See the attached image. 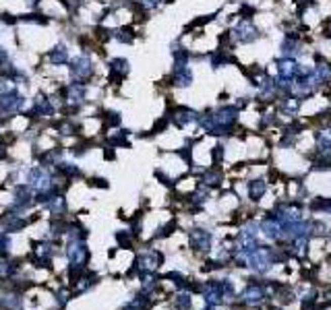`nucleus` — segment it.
I'll return each instance as SVG.
<instances>
[{
	"instance_id": "f257e3e1",
	"label": "nucleus",
	"mask_w": 331,
	"mask_h": 310,
	"mask_svg": "<svg viewBox=\"0 0 331 310\" xmlns=\"http://www.w3.org/2000/svg\"><path fill=\"white\" fill-rule=\"evenodd\" d=\"M69 71H71V77L73 81L77 83H85L89 81L96 73V66H93V60L87 56V54H81V56H75L69 60Z\"/></svg>"
},
{
	"instance_id": "f03ea898",
	"label": "nucleus",
	"mask_w": 331,
	"mask_h": 310,
	"mask_svg": "<svg viewBox=\"0 0 331 310\" xmlns=\"http://www.w3.org/2000/svg\"><path fill=\"white\" fill-rule=\"evenodd\" d=\"M62 93V104L66 108H71V110H79L85 101H87V85L85 83H69L66 87H62L60 89Z\"/></svg>"
},
{
	"instance_id": "7ed1b4c3",
	"label": "nucleus",
	"mask_w": 331,
	"mask_h": 310,
	"mask_svg": "<svg viewBox=\"0 0 331 310\" xmlns=\"http://www.w3.org/2000/svg\"><path fill=\"white\" fill-rule=\"evenodd\" d=\"M23 108H25V95H21L17 91L3 95V97H0V120L17 116Z\"/></svg>"
},
{
	"instance_id": "20e7f679",
	"label": "nucleus",
	"mask_w": 331,
	"mask_h": 310,
	"mask_svg": "<svg viewBox=\"0 0 331 310\" xmlns=\"http://www.w3.org/2000/svg\"><path fill=\"white\" fill-rule=\"evenodd\" d=\"M31 108H33V114L37 118H52L56 112V106L52 101V97H48L46 93H35L31 99Z\"/></svg>"
},
{
	"instance_id": "39448f33",
	"label": "nucleus",
	"mask_w": 331,
	"mask_h": 310,
	"mask_svg": "<svg viewBox=\"0 0 331 310\" xmlns=\"http://www.w3.org/2000/svg\"><path fill=\"white\" fill-rule=\"evenodd\" d=\"M48 60H50V64H54V66H62V64H69V50H66V46L64 43H56V46L48 52Z\"/></svg>"
},
{
	"instance_id": "423d86ee",
	"label": "nucleus",
	"mask_w": 331,
	"mask_h": 310,
	"mask_svg": "<svg viewBox=\"0 0 331 310\" xmlns=\"http://www.w3.org/2000/svg\"><path fill=\"white\" fill-rule=\"evenodd\" d=\"M126 75H128V60L126 58H114V60H110V79H112V81H120Z\"/></svg>"
},
{
	"instance_id": "0eeeda50",
	"label": "nucleus",
	"mask_w": 331,
	"mask_h": 310,
	"mask_svg": "<svg viewBox=\"0 0 331 310\" xmlns=\"http://www.w3.org/2000/svg\"><path fill=\"white\" fill-rule=\"evenodd\" d=\"M209 242H211V236L203 230H193L191 232V244L197 248V250H205L209 248Z\"/></svg>"
},
{
	"instance_id": "6e6552de",
	"label": "nucleus",
	"mask_w": 331,
	"mask_h": 310,
	"mask_svg": "<svg viewBox=\"0 0 331 310\" xmlns=\"http://www.w3.org/2000/svg\"><path fill=\"white\" fill-rule=\"evenodd\" d=\"M56 130L60 132V135H64V137H69V135H75V132L79 130V126L71 120V118H62V120H58L56 124Z\"/></svg>"
},
{
	"instance_id": "1a4fd4ad",
	"label": "nucleus",
	"mask_w": 331,
	"mask_h": 310,
	"mask_svg": "<svg viewBox=\"0 0 331 310\" xmlns=\"http://www.w3.org/2000/svg\"><path fill=\"white\" fill-rule=\"evenodd\" d=\"M110 37H114L122 43H130L132 39H135V35H132V31L128 27H120V29H114V31H110Z\"/></svg>"
},
{
	"instance_id": "9d476101",
	"label": "nucleus",
	"mask_w": 331,
	"mask_h": 310,
	"mask_svg": "<svg viewBox=\"0 0 331 310\" xmlns=\"http://www.w3.org/2000/svg\"><path fill=\"white\" fill-rule=\"evenodd\" d=\"M15 91V81L5 75V73H0V97L7 95V93H13Z\"/></svg>"
},
{
	"instance_id": "9b49d317",
	"label": "nucleus",
	"mask_w": 331,
	"mask_h": 310,
	"mask_svg": "<svg viewBox=\"0 0 331 310\" xmlns=\"http://www.w3.org/2000/svg\"><path fill=\"white\" fill-rule=\"evenodd\" d=\"M242 298H245V302H249V304H259V302L263 300V292L259 290L257 285H251L249 290L245 292V296H242Z\"/></svg>"
},
{
	"instance_id": "f8f14e48",
	"label": "nucleus",
	"mask_w": 331,
	"mask_h": 310,
	"mask_svg": "<svg viewBox=\"0 0 331 310\" xmlns=\"http://www.w3.org/2000/svg\"><path fill=\"white\" fill-rule=\"evenodd\" d=\"M174 120H176V124H178V126H184V124L195 120V114L191 112V110H178L176 116H174Z\"/></svg>"
},
{
	"instance_id": "ddd939ff",
	"label": "nucleus",
	"mask_w": 331,
	"mask_h": 310,
	"mask_svg": "<svg viewBox=\"0 0 331 310\" xmlns=\"http://www.w3.org/2000/svg\"><path fill=\"white\" fill-rule=\"evenodd\" d=\"M17 21H23V23H37V25L48 23L46 15H21V17H17Z\"/></svg>"
},
{
	"instance_id": "4468645a",
	"label": "nucleus",
	"mask_w": 331,
	"mask_h": 310,
	"mask_svg": "<svg viewBox=\"0 0 331 310\" xmlns=\"http://www.w3.org/2000/svg\"><path fill=\"white\" fill-rule=\"evenodd\" d=\"M263 232L267 234L269 238H277L279 236V228L273 226V221H265V224H263Z\"/></svg>"
},
{
	"instance_id": "2eb2a0df",
	"label": "nucleus",
	"mask_w": 331,
	"mask_h": 310,
	"mask_svg": "<svg viewBox=\"0 0 331 310\" xmlns=\"http://www.w3.org/2000/svg\"><path fill=\"white\" fill-rule=\"evenodd\" d=\"M263 192H265V182L255 180V182L251 184V196H253V198H259Z\"/></svg>"
},
{
	"instance_id": "dca6fc26",
	"label": "nucleus",
	"mask_w": 331,
	"mask_h": 310,
	"mask_svg": "<svg viewBox=\"0 0 331 310\" xmlns=\"http://www.w3.org/2000/svg\"><path fill=\"white\" fill-rule=\"evenodd\" d=\"M139 3H141L145 9H153V7L160 5V0H139Z\"/></svg>"
},
{
	"instance_id": "f3484780",
	"label": "nucleus",
	"mask_w": 331,
	"mask_h": 310,
	"mask_svg": "<svg viewBox=\"0 0 331 310\" xmlns=\"http://www.w3.org/2000/svg\"><path fill=\"white\" fill-rule=\"evenodd\" d=\"M7 62H9V52L0 46V64H7Z\"/></svg>"
},
{
	"instance_id": "a211bd4d",
	"label": "nucleus",
	"mask_w": 331,
	"mask_h": 310,
	"mask_svg": "<svg viewBox=\"0 0 331 310\" xmlns=\"http://www.w3.org/2000/svg\"><path fill=\"white\" fill-rule=\"evenodd\" d=\"M188 304H191V300H188V296H180V300H178V308H188Z\"/></svg>"
},
{
	"instance_id": "6ab92c4d",
	"label": "nucleus",
	"mask_w": 331,
	"mask_h": 310,
	"mask_svg": "<svg viewBox=\"0 0 331 310\" xmlns=\"http://www.w3.org/2000/svg\"><path fill=\"white\" fill-rule=\"evenodd\" d=\"M5 155H7V147L5 143H0V160H5Z\"/></svg>"
},
{
	"instance_id": "aec40b11",
	"label": "nucleus",
	"mask_w": 331,
	"mask_h": 310,
	"mask_svg": "<svg viewBox=\"0 0 331 310\" xmlns=\"http://www.w3.org/2000/svg\"><path fill=\"white\" fill-rule=\"evenodd\" d=\"M27 5H29V7H37L39 0H27Z\"/></svg>"
},
{
	"instance_id": "412c9836",
	"label": "nucleus",
	"mask_w": 331,
	"mask_h": 310,
	"mask_svg": "<svg viewBox=\"0 0 331 310\" xmlns=\"http://www.w3.org/2000/svg\"><path fill=\"white\" fill-rule=\"evenodd\" d=\"M0 73H3V64H0Z\"/></svg>"
},
{
	"instance_id": "4be33fe9",
	"label": "nucleus",
	"mask_w": 331,
	"mask_h": 310,
	"mask_svg": "<svg viewBox=\"0 0 331 310\" xmlns=\"http://www.w3.org/2000/svg\"><path fill=\"white\" fill-rule=\"evenodd\" d=\"M0 124H3V120H0Z\"/></svg>"
}]
</instances>
